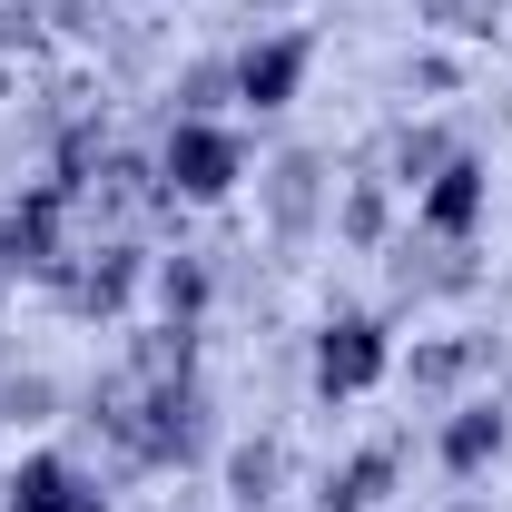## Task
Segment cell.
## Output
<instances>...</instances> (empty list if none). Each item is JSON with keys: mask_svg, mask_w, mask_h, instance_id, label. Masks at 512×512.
I'll return each instance as SVG.
<instances>
[{"mask_svg": "<svg viewBox=\"0 0 512 512\" xmlns=\"http://www.w3.org/2000/svg\"><path fill=\"white\" fill-rule=\"evenodd\" d=\"M158 168H168V188H178V197H227V188H237V168H247V148H237V128H217V119H178Z\"/></svg>", "mask_w": 512, "mask_h": 512, "instance_id": "obj_1", "label": "cell"}, {"mask_svg": "<svg viewBox=\"0 0 512 512\" xmlns=\"http://www.w3.org/2000/svg\"><path fill=\"white\" fill-rule=\"evenodd\" d=\"M384 365H394V345H384V325L375 316H335L316 335V394H365V384H384Z\"/></svg>", "mask_w": 512, "mask_h": 512, "instance_id": "obj_2", "label": "cell"}, {"mask_svg": "<svg viewBox=\"0 0 512 512\" xmlns=\"http://www.w3.org/2000/svg\"><path fill=\"white\" fill-rule=\"evenodd\" d=\"M10 512H109V493L69 463V453H30V463H10Z\"/></svg>", "mask_w": 512, "mask_h": 512, "instance_id": "obj_3", "label": "cell"}, {"mask_svg": "<svg viewBox=\"0 0 512 512\" xmlns=\"http://www.w3.org/2000/svg\"><path fill=\"white\" fill-rule=\"evenodd\" d=\"M306 60H316V40H306V30H266L247 60H237V99L286 109V99H296V79H306Z\"/></svg>", "mask_w": 512, "mask_h": 512, "instance_id": "obj_4", "label": "cell"}, {"mask_svg": "<svg viewBox=\"0 0 512 512\" xmlns=\"http://www.w3.org/2000/svg\"><path fill=\"white\" fill-rule=\"evenodd\" d=\"M483 197H493V178H483V158H444V168L424 178V227H444V237H463V227L483 217Z\"/></svg>", "mask_w": 512, "mask_h": 512, "instance_id": "obj_5", "label": "cell"}, {"mask_svg": "<svg viewBox=\"0 0 512 512\" xmlns=\"http://www.w3.org/2000/svg\"><path fill=\"white\" fill-rule=\"evenodd\" d=\"M493 453H503V404H463L453 434H444V463H453V473H483Z\"/></svg>", "mask_w": 512, "mask_h": 512, "instance_id": "obj_6", "label": "cell"}, {"mask_svg": "<svg viewBox=\"0 0 512 512\" xmlns=\"http://www.w3.org/2000/svg\"><path fill=\"white\" fill-rule=\"evenodd\" d=\"M384 473H394V453H365V463H355V473L335 483V512H365V503L384 493Z\"/></svg>", "mask_w": 512, "mask_h": 512, "instance_id": "obj_7", "label": "cell"}, {"mask_svg": "<svg viewBox=\"0 0 512 512\" xmlns=\"http://www.w3.org/2000/svg\"><path fill=\"white\" fill-rule=\"evenodd\" d=\"M463 512H473V503H463Z\"/></svg>", "mask_w": 512, "mask_h": 512, "instance_id": "obj_8", "label": "cell"}]
</instances>
